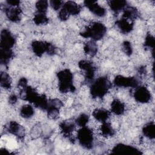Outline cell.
Here are the masks:
<instances>
[{
    "mask_svg": "<svg viewBox=\"0 0 155 155\" xmlns=\"http://www.w3.org/2000/svg\"><path fill=\"white\" fill-rule=\"evenodd\" d=\"M57 76L58 79V87L61 92H73L75 90L73 81V76L69 70L64 69L61 70L58 73Z\"/></svg>",
    "mask_w": 155,
    "mask_h": 155,
    "instance_id": "cell-1",
    "label": "cell"
},
{
    "mask_svg": "<svg viewBox=\"0 0 155 155\" xmlns=\"http://www.w3.org/2000/svg\"><path fill=\"white\" fill-rule=\"evenodd\" d=\"M105 26L100 22H94L87 27L81 33V35L85 38H91L93 41L102 39L106 33Z\"/></svg>",
    "mask_w": 155,
    "mask_h": 155,
    "instance_id": "cell-2",
    "label": "cell"
},
{
    "mask_svg": "<svg viewBox=\"0 0 155 155\" xmlns=\"http://www.w3.org/2000/svg\"><path fill=\"white\" fill-rule=\"evenodd\" d=\"M111 84L107 78L101 77L97 79L91 85L90 93L93 97H102L108 91Z\"/></svg>",
    "mask_w": 155,
    "mask_h": 155,
    "instance_id": "cell-3",
    "label": "cell"
},
{
    "mask_svg": "<svg viewBox=\"0 0 155 155\" xmlns=\"http://www.w3.org/2000/svg\"><path fill=\"white\" fill-rule=\"evenodd\" d=\"M81 10L80 6L73 1H67L64 3L59 13V18L62 21L67 20L70 15H78Z\"/></svg>",
    "mask_w": 155,
    "mask_h": 155,
    "instance_id": "cell-4",
    "label": "cell"
},
{
    "mask_svg": "<svg viewBox=\"0 0 155 155\" xmlns=\"http://www.w3.org/2000/svg\"><path fill=\"white\" fill-rule=\"evenodd\" d=\"M78 139L80 144L87 149H90L93 145V134L88 127H82L78 132Z\"/></svg>",
    "mask_w": 155,
    "mask_h": 155,
    "instance_id": "cell-5",
    "label": "cell"
},
{
    "mask_svg": "<svg viewBox=\"0 0 155 155\" xmlns=\"http://www.w3.org/2000/svg\"><path fill=\"white\" fill-rule=\"evenodd\" d=\"M31 48L35 54L38 56H42L45 52L49 54H53L55 52V48L51 44L44 41H36L33 42Z\"/></svg>",
    "mask_w": 155,
    "mask_h": 155,
    "instance_id": "cell-6",
    "label": "cell"
},
{
    "mask_svg": "<svg viewBox=\"0 0 155 155\" xmlns=\"http://www.w3.org/2000/svg\"><path fill=\"white\" fill-rule=\"evenodd\" d=\"M114 84L119 87H137L139 82L134 77H125L119 75L114 78Z\"/></svg>",
    "mask_w": 155,
    "mask_h": 155,
    "instance_id": "cell-7",
    "label": "cell"
},
{
    "mask_svg": "<svg viewBox=\"0 0 155 155\" xmlns=\"http://www.w3.org/2000/svg\"><path fill=\"white\" fill-rule=\"evenodd\" d=\"M15 43V39L12 34L7 29H4L1 34V49L11 50Z\"/></svg>",
    "mask_w": 155,
    "mask_h": 155,
    "instance_id": "cell-8",
    "label": "cell"
},
{
    "mask_svg": "<svg viewBox=\"0 0 155 155\" xmlns=\"http://www.w3.org/2000/svg\"><path fill=\"white\" fill-rule=\"evenodd\" d=\"M134 97L139 102L147 103L151 99V93L145 87H137L134 93Z\"/></svg>",
    "mask_w": 155,
    "mask_h": 155,
    "instance_id": "cell-9",
    "label": "cell"
},
{
    "mask_svg": "<svg viewBox=\"0 0 155 155\" xmlns=\"http://www.w3.org/2000/svg\"><path fill=\"white\" fill-rule=\"evenodd\" d=\"M79 67L84 71L85 79L87 81H91L95 73V67L93 64L88 61L82 60L79 62Z\"/></svg>",
    "mask_w": 155,
    "mask_h": 155,
    "instance_id": "cell-10",
    "label": "cell"
},
{
    "mask_svg": "<svg viewBox=\"0 0 155 155\" xmlns=\"http://www.w3.org/2000/svg\"><path fill=\"white\" fill-rule=\"evenodd\" d=\"M62 105V102L57 99L48 101V107L47 108L48 117L51 119L57 118L59 116V108L61 107Z\"/></svg>",
    "mask_w": 155,
    "mask_h": 155,
    "instance_id": "cell-11",
    "label": "cell"
},
{
    "mask_svg": "<svg viewBox=\"0 0 155 155\" xmlns=\"http://www.w3.org/2000/svg\"><path fill=\"white\" fill-rule=\"evenodd\" d=\"M113 153L117 154H140L142 153L136 147L131 145H127L122 143L116 145L112 150Z\"/></svg>",
    "mask_w": 155,
    "mask_h": 155,
    "instance_id": "cell-12",
    "label": "cell"
},
{
    "mask_svg": "<svg viewBox=\"0 0 155 155\" xmlns=\"http://www.w3.org/2000/svg\"><path fill=\"white\" fill-rule=\"evenodd\" d=\"M84 4L89 10L97 16L102 17L106 13L105 9L99 5L95 1H84Z\"/></svg>",
    "mask_w": 155,
    "mask_h": 155,
    "instance_id": "cell-13",
    "label": "cell"
},
{
    "mask_svg": "<svg viewBox=\"0 0 155 155\" xmlns=\"http://www.w3.org/2000/svg\"><path fill=\"white\" fill-rule=\"evenodd\" d=\"M7 129L10 133L19 138H22L25 135L24 128L15 121H12L8 124Z\"/></svg>",
    "mask_w": 155,
    "mask_h": 155,
    "instance_id": "cell-14",
    "label": "cell"
},
{
    "mask_svg": "<svg viewBox=\"0 0 155 155\" xmlns=\"http://www.w3.org/2000/svg\"><path fill=\"white\" fill-rule=\"evenodd\" d=\"M5 14L9 20L12 22H18L21 19V12L18 7H10L5 10Z\"/></svg>",
    "mask_w": 155,
    "mask_h": 155,
    "instance_id": "cell-15",
    "label": "cell"
},
{
    "mask_svg": "<svg viewBox=\"0 0 155 155\" xmlns=\"http://www.w3.org/2000/svg\"><path fill=\"white\" fill-rule=\"evenodd\" d=\"M116 25L123 33H130L133 28V24L132 21L124 18H122L116 21Z\"/></svg>",
    "mask_w": 155,
    "mask_h": 155,
    "instance_id": "cell-16",
    "label": "cell"
},
{
    "mask_svg": "<svg viewBox=\"0 0 155 155\" xmlns=\"http://www.w3.org/2000/svg\"><path fill=\"white\" fill-rule=\"evenodd\" d=\"M111 111L116 115H121L124 113L125 105L120 101L114 99L111 104Z\"/></svg>",
    "mask_w": 155,
    "mask_h": 155,
    "instance_id": "cell-17",
    "label": "cell"
},
{
    "mask_svg": "<svg viewBox=\"0 0 155 155\" xmlns=\"http://www.w3.org/2000/svg\"><path fill=\"white\" fill-rule=\"evenodd\" d=\"M93 117L97 120L104 122L108 119L110 113L107 110L103 108L96 109L93 112Z\"/></svg>",
    "mask_w": 155,
    "mask_h": 155,
    "instance_id": "cell-18",
    "label": "cell"
},
{
    "mask_svg": "<svg viewBox=\"0 0 155 155\" xmlns=\"http://www.w3.org/2000/svg\"><path fill=\"white\" fill-rule=\"evenodd\" d=\"M108 5L114 12H119L124 10L127 5V1L124 0H114L108 1Z\"/></svg>",
    "mask_w": 155,
    "mask_h": 155,
    "instance_id": "cell-19",
    "label": "cell"
},
{
    "mask_svg": "<svg viewBox=\"0 0 155 155\" xmlns=\"http://www.w3.org/2000/svg\"><path fill=\"white\" fill-rule=\"evenodd\" d=\"M138 15V12L137 9L133 7H127L124 9V13L122 18H125L129 21H132Z\"/></svg>",
    "mask_w": 155,
    "mask_h": 155,
    "instance_id": "cell-20",
    "label": "cell"
},
{
    "mask_svg": "<svg viewBox=\"0 0 155 155\" xmlns=\"http://www.w3.org/2000/svg\"><path fill=\"white\" fill-rule=\"evenodd\" d=\"M142 132L146 137L150 139H154L155 135V127L154 123L149 122L147 124L143 127Z\"/></svg>",
    "mask_w": 155,
    "mask_h": 155,
    "instance_id": "cell-21",
    "label": "cell"
},
{
    "mask_svg": "<svg viewBox=\"0 0 155 155\" xmlns=\"http://www.w3.org/2000/svg\"><path fill=\"white\" fill-rule=\"evenodd\" d=\"M60 128L64 134L69 135L74 130L75 125L70 121H64L60 124Z\"/></svg>",
    "mask_w": 155,
    "mask_h": 155,
    "instance_id": "cell-22",
    "label": "cell"
},
{
    "mask_svg": "<svg viewBox=\"0 0 155 155\" xmlns=\"http://www.w3.org/2000/svg\"><path fill=\"white\" fill-rule=\"evenodd\" d=\"M84 49L86 54L90 56H94L97 53V46L94 41H89L85 44Z\"/></svg>",
    "mask_w": 155,
    "mask_h": 155,
    "instance_id": "cell-23",
    "label": "cell"
},
{
    "mask_svg": "<svg viewBox=\"0 0 155 155\" xmlns=\"http://www.w3.org/2000/svg\"><path fill=\"white\" fill-rule=\"evenodd\" d=\"M101 131L102 134L106 137L112 136L114 134V130H113L111 124L106 122H103L102 124L101 127Z\"/></svg>",
    "mask_w": 155,
    "mask_h": 155,
    "instance_id": "cell-24",
    "label": "cell"
},
{
    "mask_svg": "<svg viewBox=\"0 0 155 155\" xmlns=\"http://www.w3.org/2000/svg\"><path fill=\"white\" fill-rule=\"evenodd\" d=\"M35 111L33 108L30 105H25L22 106L20 110V114L22 117L28 119L32 117L34 114Z\"/></svg>",
    "mask_w": 155,
    "mask_h": 155,
    "instance_id": "cell-25",
    "label": "cell"
},
{
    "mask_svg": "<svg viewBox=\"0 0 155 155\" xmlns=\"http://www.w3.org/2000/svg\"><path fill=\"white\" fill-rule=\"evenodd\" d=\"M48 19L46 16V13L38 12L35 14L33 18L34 22L37 25L45 24L48 22Z\"/></svg>",
    "mask_w": 155,
    "mask_h": 155,
    "instance_id": "cell-26",
    "label": "cell"
},
{
    "mask_svg": "<svg viewBox=\"0 0 155 155\" xmlns=\"http://www.w3.org/2000/svg\"><path fill=\"white\" fill-rule=\"evenodd\" d=\"M12 81L10 76L5 72L1 73V85L5 89H8L11 87Z\"/></svg>",
    "mask_w": 155,
    "mask_h": 155,
    "instance_id": "cell-27",
    "label": "cell"
},
{
    "mask_svg": "<svg viewBox=\"0 0 155 155\" xmlns=\"http://www.w3.org/2000/svg\"><path fill=\"white\" fill-rule=\"evenodd\" d=\"M13 56V52L12 50L7 49H1L0 51V58L1 64L7 63L10 59L12 58Z\"/></svg>",
    "mask_w": 155,
    "mask_h": 155,
    "instance_id": "cell-28",
    "label": "cell"
},
{
    "mask_svg": "<svg viewBox=\"0 0 155 155\" xmlns=\"http://www.w3.org/2000/svg\"><path fill=\"white\" fill-rule=\"evenodd\" d=\"M48 6V3L47 1L41 0L38 1L36 3V8L38 10V12L46 13L47 8Z\"/></svg>",
    "mask_w": 155,
    "mask_h": 155,
    "instance_id": "cell-29",
    "label": "cell"
},
{
    "mask_svg": "<svg viewBox=\"0 0 155 155\" xmlns=\"http://www.w3.org/2000/svg\"><path fill=\"white\" fill-rule=\"evenodd\" d=\"M88 120H89V117L87 114H81L77 117L75 122L79 127H84L86 126Z\"/></svg>",
    "mask_w": 155,
    "mask_h": 155,
    "instance_id": "cell-30",
    "label": "cell"
},
{
    "mask_svg": "<svg viewBox=\"0 0 155 155\" xmlns=\"http://www.w3.org/2000/svg\"><path fill=\"white\" fill-rule=\"evenodd\" d=\"M122 47H123V50L125 54H127L128 56H130L132 54L133 49H132V47H131V45L130 42H128V41L124 42L123 44H122Z\"/></svg>",
    "mask_w": 155,
    "mask_h": 155,
    "instance_id": "cell-31",
    "label": "cell"
},
{
    "mask_svg": "<svg viewBox=\"0 0 155 155\" xmlns=\"http://www.w3.org/2000/svg\"><path fill=\"white\" fill-rule=\"evenodd\" d=\"M145 45L146 47L151 48L152 49L154 48V39L153 36L151 35H148L145 38Z\"/></svg>",
    "mask_w": 155,
    "mask_h": 155,
    "instance_id": "cell-32",
    "label": "cell"
},
{
    "mask_svg": "<svg viewBox=\"0 0 155 155\" xmlns=\"http://www.w3.org/2000/svg\"><path fill=\"white\" fill-rule=\"evenodd\" d=\"M64 2L59 0H52L50 1V5L54 10H59L62 6H63Z\"/></svg>",
    "mask_w": 155,
    "mask_h": 155,
    "instance_id": "cell-33",
    "label": "cell"
},
{
    "mask_svg": "<svg viewBox=\"0 0 155 155\" xmlns=\"http://www.w3.org/2000/svg\"><path fill=\"white\" fill-rule=\"evenodd\" d=\"M7 2L10 7H18L20 4V1L18 0H8Z\"/></svg>",
    "mask_w": 155,
    "mask_h": 155,
    "instance_id": "cell-34",
    "label": "cell"
},
{
    "mask_svg": "<svg viewBox=\"0 0 155 155\" xmlns=\"http://www.w3.org/2000/svg\"><path fill=\"white\" fill-rule=\"evenodd\" d=\"M17 101V97L16 95L15 94H12L9 97V102L12 104H15Z\"/></svg>",
    "mask_w": 155,
    "mask_h": 155,
    "instance_id": "cell-35",
    "label": "cell"
}]
</instances>
